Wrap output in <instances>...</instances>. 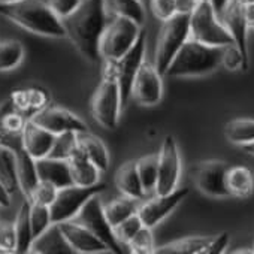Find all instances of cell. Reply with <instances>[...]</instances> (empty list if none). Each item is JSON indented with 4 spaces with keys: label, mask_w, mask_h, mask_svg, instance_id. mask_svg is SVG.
<instances>
[{
    "label": "cell",
    "mask_w": 254,
    "mask_h": 254,
    "mask_svg": "<svg viewBox=\"0 0 254 254\" xmlns=\"http://www.w3.org/2000/svg\"><path fill=\"white\" fill-rule=\"evenodd\" d=\"M123 109L121 91L117 78V60H106L103 79L99 84L91 103L96 121L105 129H115Z\"/></svg>",
    "instance_id": "277c9868"
},
{
    "label": "cell",
    "mask_w": 254,
    "mask_h": 254,
    "mask_svg": "<svg viewBox=\"0 0 254 254\" xmlns=\"http://www.w3.org/2000/svg\"><path fill=\"white\" fill-rule=\"evenodd\" d=\"M0 253H2V250H0Z\"/></svg>",
    "instance_id": "f5cc1de1"
},
{
    "label": "cell",
    "mask_w": 254,
    "mask_h": 254,
    "mask_svg": "<svg viewBox=\"0 0 254 254\" xmlns=\"http://www.w3.org/2000/svg\"><path fill=\"white\" fill-rule=\"evenodd\" d=\"M32 120L54 135H60L64 132H88L87 124L78 115L60 106L42 108L32 117Z\"/></svg>",
    "instance_id": "4fadbf2b"
},
{
    "label": "cell",
    "mask_w": 254,
    "mask_h": 254,
    "mask_svg": "<svg viewBox=\"0 0 254 254\" xmlns=\"http://www.w3.org/2000/svg\"><path fill=\"white\" fill-rule=\"evenodd\" d=\"M209 3L212 5V8H214V11H215V14L220 17V14L223 12V9H224V6L229 3V0H209Z\"/></svg>",
    "instance_id": "c3c4849f"
},
{
    "label": "cell",
    "mask_w": 254,
    "mask_h": 254,
    "mask_svg": "<svg viewBox=\"0 0 254 254\" xmlns=\"http://www.w3.org/2000/svg\"><path fill=\"white\" fill-rule=\"evenodd\" d=\"M67 162L70 166L73 184L90 187L99 183V175H100L99 168L81 151V148H78Z\"/></svg>",
    "instance_id": "7402d4cb"
},
{
    "label": "cell",
    "mask_w": 254,
    "mask_h": 254,
    "mask_svg": "<svg viewBox=\"0 0 254 254\" xmlns=\"http://www.w3.org/2000/svg\"><path fill=\"white\" fill-rule=\"evenodd\" d=\"M244 12H245V20L250 29H254V3L245 5L244 6Z\"/></svg>",
    "instance_id": "7dc6e473"
},
{
    "label": "cell",
    "mask_w": 254,
    "mask_h": 254,
    "mask_svg": "<svg viewBox=\"0 0 254 254\" xmlns=\"http://www.w3.org/2000/svg\"><path fill=\"white\" fill-rule=\"evenodd\" d=\"M226 186L230 196L248 197L254 190V174L247 166H229L226 175Z\"/></svg>",
    "instance_id": "d4e9b609"
},
{
    "label": "cell",
    "mask_w": 254,
    "mask_h": 254,
    "mask_svg": "<svg viewBox=\"0 0 254 254\" xmlns=\"http://www.w3.org/2000/svg\"><path fill=\"white\" fill-rule=\"evenodd\" d=\"M145 51H147V30L142 29L138 41L130 48V51L124 57H121L120 60H117V78H118V85H120V91H121L123 108L129 103V100L132 97L133 82H135L139 67L144 63Z\"/></svg>",
    "instance_id": "30bf717a"
},
{
    "label": "cell",
    "mask_w": 254,
    "mask_h": 254,
    "mask_svg": "<svg viewBox=\"0 0 254 254\" xmlns=\"http://www.w3.org/2000/svg\"><path fill=\"white\" fill-rule=\"evenodd\" d=\"M212 236H189L156 248V254H203Z\"/></svg>",
    "instance_id": "4316f807"
},
{
    "label": "cell",
    "mask_w": 254,
    "mask_h": 254,
    "mask_svg": "<svg viewBox=\"0 0 254 254\" xmlns=\"http://www.w3.org/2000/svg\"><path fill=\"white\" fill-rule=\"evenodd\" d=\"M138 209H139L138 199H133L129 196L115 199V200H112L103 206L105 215H106V218L112 227H115L117 224H120L126 218L138 214Z\"/></svg>",
    "instance_id": "f1b7e54d"
},
{
    "label": "cell",
    "mask_w": 254,
    "mask_h": 254,
    "mask_svg": "<svg viewBox=\"0 0 254 254\" xmlns=\"http://www.w3.org/2000/svg\"><path fill=\"white\" fill-rule=\"evenodd\" d=\"M30 223H32V232H33V239L41 236L51 224V212L50 206L32 202L30 205Z\"/></svg>",
    "instance_id": "e575fe53"
},
{
    "label": "cell",
    "mask_w": 254,
    "mask_h": 254,
    "mask_svg": "<svg viewBox=\"0 0 254 254\" xmlns=\"http://www.w3.org/2000/svg\"><path fill=\"white\" fill-rule=\"evenodd\" d=\"M78 148H79L78 133L76 132H64V133L56 135V141H54L53 148L47 157L69 160Z\"/></svg>",
    "instance_id": "d6a6232c"
},
{
    "label": "cell",
    "mask_w": 254,
    "mask_h": 254,
    "mask_svg": "<svg viewBox=\"0 0 254 254\" xmlns=\"http://www.w3.org/2000/svg\"><path fill=\"white\" fill-rule=\"evenodd\" d=\"M30 253H60V254H70L75 253L73 248L69 245L66 238L63 236L59 224H51L41 236L35 238L32 242Z\"/></svg>",
    "instance_id": "44dd1931"
},
{
    "label": "cell",
    "mask_w": 254,
    "mask_h": 254,
    "mask_svg": "<svg viewBox=\"0 0 254 254\" xmlns=\"http://www.w3.org/2000/svg\"><path fill=\"white\" fill-rule=\"evenodd\" d=\"M30 205L32 202L26 199L18 211L17 220H15V235H17V248L15 253L24 254L30 253L32 242H33V232H32V223H30Z\"/></svg>",
    "instance_id": "484cf974"
},
{
    "label": "cell",
    "mask_w": 254,
    "mask_h": 254,
    "mask_svg": "<svg viewBox=\"0 0 254 254\" xmlns=\"http://www.w3.org/2000/svg\"><path fill=\"white\" fill-rule=\"evenodd\" d=\"M59 227L75 253L93 254V253L109 251L108 245L103 241H100L93 232H90L87 227H84L82 224L73 220L62 221L59 223Z\"/></svg>",
    "instance_id": "e0dca14e"
},
{
    "label": "cell",
    "mask_w": 254,
    "mask_h": 254,
    "mask_svg": "<svg viewBox=\"0 0 254 254\" xmlns=\"http://www.w3.org/2000/svg\"><path fill=\"white\" fill-rule=\"evenodd\" d=\"M221 66H224L227 70H248L244 62V57L239 51V48L232 44L223 48V57H221Z\"/></svg>",
    "instance_id": "74e56055"
},
{
    "label": "cell",
    "mask_w": 254,
    "mask_h": 254,
    "mask_svg": "<svg viewBox=\"0 0 254 254\" xmlns=\"http://www.w3.org/2000/svg\"><path fill=\"white\" fill-rule=\"evenodd\" d=\"M136 168L145 193L156 191L159 177V154H150L136 160Z\"/></svg>",
    "instance_id": "1f68e13d"
},
{
    "label": "cell",
    "mask_w": 254,
    "mask_h": 254,
    "mask_svg": "<svg viewBox=\"0 0 254 254\" xmlns=\"http://www.w3.org/2000/svg\"><path fill=\"white\" fill-rule=\"evenodd\" d=\"M115 184L124 196H129L138 200L145 196V190L138 174L136 160L126 162L124 165H121V168L115 174Z\"/></svg>",
    "instance_id": "603a6c76"
},
{
    "label": "cell",
    "mask_w": 254,
    "mask_h": 254,
    "mask_svg": "<svg viewBox=\"0 0 254 254\" xmlns=\"http://www.w3.org/2000/svg\"><path fill=\"white\" fill-rule=\"evenodd\" d=\"M142 226H144L142 220L139 218L138 214H135L129 218H126L124 221H121L120 224H117L114 227V233L121 244H129L133 239V236L142 229Z\"/></svg>",
    "instance_id": "8d00e7d4"
},
{
    "label": "cell",
    "mask_w": 254,
    "mask_h": 254,
    "mask_svg": "<svg viewBox=\"0 0 254 254\" xmlns=\"http://www.w3.org/2000/svg\"><path fill=\"white\" fill-rule=\"evenodd\" d=\"M17 157V180L18 186L26 196V199H32V194L39 183L36 159H33L24 148L15 153Z\"/></svg>",
    "instance_id": "ffe728a7"
},
{
    "label": "cell",
    "mask_w": 254,
    "mask_h": 254,
    "mask_svg": "<svg viewBox=\"0 0 254 254\" xmlns=\"http://www.w3.org/2000/svg\"><path fill=\"white\" fill-rule=\"evenodd\" d=\"M181 175V156L174 136H166L159 153V177L156 194H168L178 186Z\"/></svg>",
    "instance_id": "8fae6325"
},
{
    "label": "cell",
    "mask_w": 254,
    "mask_h": 254,
    "mask_svg": "<svg viewBox=\"0 0 254 254\" xmlns=\"http://www.w3.org/2000/svg\"><path fill=\"white\" fill-rule=\"evenodd\" d=\"M200 2H202V0H200Z\"/></svg>",
    "instance_id": "11a10c76"
},
{
    "label": "cell",
    "mask_w": 254,
    "mask_h": 254,
    "mask_svg": "<svg viewBox=\"0 0 254 254\" xmlns=\"http://www.w3.org/2000/svg\"><path fill=\"white\" fill-rule=\"evenodd\" d=\"M229 245V233L227 232H223L217 236H212L208 247L205 248L203 254H220L223 253Z\"/></svg>",
    "instance_id": "7bdbcfd3"
},
{
    "label": "cell",
    "mask_w": 254,
    "mask_h": 254,
    "mask_svg": "<svg viewBox=\"0 0 254 254\" xmlns=\"http://www.w3.org/2000/svg\"><path fill=\"white\" fill-rule=\"evenodd\" d=\"M56 141V135L50 130L44 129L39 124H36L32 118L26 121L23 129V145L24 150L33 157V159H42L47 157L53 148V144Z\"/></svg>",
    "instance_id": "ac0fdd59"
},
{
    "label": "cell",
    "mask_w": 254,
    "mask_h": 254,
    "mask_svg": "<svg viewBox=\"0 0 254 254\" xmlns=\"http://www.w3.org/2000/svg\"><path fill=\"white\" fill-rule=\"evenodd\" d=\"M47 3L54 11V14L60 20H63L67 15H70L82 3V0H48Z\"/></svg>",
    "instance_id": "60d3db41"
},
{
    "label": "cell",
    "mask_w": 254,
    "mask_h": 254,
    "mask_svg": "<svg viewBox=\"0 0 254 254\" xmlns=\"http://www.w3.org/2000/svg\"><path fill=\"white\" fill-rule=\"evenodd\" d=\"M38 175L39 180L48 181L54 184L57 189H63L73 184L70 166L67 160L53 159V157H42L36 160Z\"/></svg>",
    "instance_id": "d6986e66"
},
{
    "label": "cell",
    "mask_w": 254,
    "mask_h": 254,
    "mask_svg": "<svg viewBox=\"0 0 254 254\" xmlns=\"http://www.w3.org/2000/svg\"><path fill=\"white\" fill-rule=\"evenodd\" d=\"M223 48L205 45L190 38L174 57L165 76L194 78L209 75L221 66Z\"/></svg>",
    "instance_id": "3957f363"
},
{
    "label": "cell",
    "mask_w": 254,
    "mask_h": 254,
    "mask_svg": "<svg viewBox=\"0 0 254 254\" xmlns=\"http://www.w3.org/2000/svg\"><path fill=\"white\" fill-rule=\"evenodd\" d=\"M0 15L41 36H66L62 20L42 0H17L11 3H0Z\"/></svg>",
    "instance_id": "7a4b0ae2"
},
{
    "label": "cell",
    "mask_w": 254,
    "mask_h": 254,
    "mask_svg": "<svg viewBox=\"0 0 254 254\" xmlns=\"http://www.w3.org/2000/svg\"><path fill=\"white\" fill-rule=\"evenodd\" d=\"M239 2L245 6V5H250V3H254V0H239Z\"/></svg>",
    "instance_id": "f907efd6"
},
{
    "label": "cell",
    "mask_w": 254,
    "mask_h": 254,
    "mask_svg": "<svg viewBox=\"0 0 254 254\" xmlns=\"http://www.w3.org/2000/svg\"><path fill=\"white\" fill-rule=\"evenodd\" d=\"M17 235L15 224L9 221H0V250L2 253H15Z\"/></svg>",
    "instance_id": "ab89813d"
},
{
    "label": "cell",
    "mask_w": 254,
    "mask_h": 254,
    "mask_svg": "<svg viewBox=\"0 0 254 254\" xmlns=\"http://www.w3.org/2000/svg\"><path fill=\"white\" fill-rule=\"evenodd\" d=\"M189 194V189H175L168 194H156L154 199L145 202L139 206L138 215L142 220L144 226L156 227L162 220H165Z\"/></svg>",
    "instance_id": "9a60e30c"
},
{
    "label": "cell",
    "mask_w": 254,
    "mask_h": 254,
    "mask_svg": "<svg viewBox=\"0 0 254 254\" xmlns=\"http://www.w3.org/2000/svg\"><path fill=\"white\" fill-rule=\"evenodd\" d=\"M57 191H59V189L54 184L39 180V183H38V186H36V189H35V191L32 194L30 202H36V203H42V205L50 206L54 202V199L57 196Z\"/></svg>",
    "instance_id": "f35d334b"
},
{
    "label": "cell",
    "mask_w": 254,
    "mask_h": 254,
    "mask_svg": "<svg viewBox=\"0 0 254 254\" xmlns=\"http://www.w3.org/2000/svg\"><path fill=\"white\" fill-rule=\"evenodd\" d=\"M24 57L21 42L9 39L0 42V70H11L17 67Z\"/></svg>",
    "instance_id": "836d02e7"
},
{
    "label": "cell",
    "mask_w": 254,
    "mask_h": 254,
    "mask_svg": "<svg viewBox=\"0 0 254 254\" xmlns=\"http://www.w3.org/2000/svg\"><path fill=\"white\" fill-rule=\"evenodd\" d=\"M200 3V0H175V8H177V14H186V15H191L193 11L197 8V5Z\"/></svg>",
    "instance_id": "f6af8a7d"
},
{
    "label": "cell",
    "mask_w": 254,
    "mask_h": 254,
    "mask_svg": "<svg viewBox=\"0 0 254 254\" xmlns=\"http://www.w3.org/2000/svg\"><path fill=\"white\" fill-rule=\"evenodd\" d=\"M189 39H190V15L175 14L172 18L163 21L157 39L156 62H154V66L162 76H165L174 57Z\"/></svg>",
    "instance_id": "5b68a950"
},
{
    "label": "cell",
    "mask_w": 254,
    "mask_h": 254,
    "mask_svg": "<svg viewBox=\"0 0 254 254\" xmlns=\"http://www.w3.org/2000/svg\"><path fill=\"white\" fill-rule=\"evenodd\" d=\"M105 9L114 17L130 18L139 26L145 23V9L141 0H105Z\"/></svg>",
    "instance_id": "83f0119b"
},
{
    "label": "cell",
    "mask_w": 254,
    "mask_h": 254,
    "mask_svg": "<svg viewBox=\"0 0 254 254\" xmlns=\"http://www.w3.org/2000/svg\"><path fill=\"white\" fill-rule=\"evenodd\" d=\"M245 153H248V154H251V156H254V142H251V144H247V145H244V147H241Z\"/></svg>",
    "instance_id": "681fc988"
},
{
    "label": "cell",
    "mask_w": 254,
    "mask_h": 254,
    "mask_svg": "<svg viewBox=\"0 0 254 254\" xmlns=\"http://www.w3.org/2000/svg\"><path fill=\"white\" fill-rule=\"evenodd\" d=\"M130 253L133 254H150L156 251L153 230L148 226H142V229L133 236V239L127 244Z\"/></svg>",
    "instance_id": "d590c367"
},
{
    "label": "cell",
    "mask_w": 254,
    "mask_h": 254,
    "mask_svg": "<svg viewBox=\"0 0 254 254\" xmlns=\"http://www.w3.org/2000/svg\"><path fill=\"white\" fill-rule=\"evenodd\" d=\"M162 96H163L162 75L159 73L154 64L144 62L136 73L132 88V97L139 105L153 106L162 100Z\"/></svg>",
    "instance_id": "5bb4252c"
},
{
    "label": "cell",
    "mask_w": 254,
    "mask_h": 254,
    "mask_svg": "<svg viewBox=\"0 0 254 254\" xmlns=\"http://www.w3.org/2000/svg\"><path fill=\"white\" fill-rule=\"evenodd\" d=\"M12 111H17V106H15L12 97L6 99L5 102L0 103V147L8 148V150L17 153L21 148H24V145H23V133H12V132L5 129V124H3L5 117Z\"/></svg>",
    "instance_id": "4dcf8cb0"
},
{
    "label": "cell",
    "mask_w": 254,
    "mask_h": 254,
    "mask_svg": "<svg viewBox=\"0 0 254 254\" xmlns=\"http://www.w3.org/2000/svg\"><path fill=\"white\" fill-rule=\"evenodd\" d=\"M78 145L81 151L99 168L100 172H105L109 166V153L106 145L100 138L90 132L78 133Z\"/></svg>",
    "instance_id": "cb8c5ba5"
},
{
    "label": "cell",
    "mask_w": 254,
    "mask_h": 254,
    "mask_svg": "<svg viewBox=\"0 0 254 254\" xmlns=\"http://www.w3.org/2000/svg\"><path fill=\"white\" fill-rule=\"evenodd\" d=\"M11 205V196H9V190L5 187V184L0 181V206H9Z\"/></svg>",
    "instance_id": "bcb514c9"
},
{
    "label": "cell",
    "mask_w": 254,
    "mask_h": 254,
    "mask_svg": "<svg viewBox=\"0 0 254 254\" xmlns=\"http://www.w3.org/2000/svg\"><path fill=\"white\" fill-rule=\"evenodd\" d=\"M73 221L82 224L90 232H93L100 241H103L108 245L109 251H112L115 254L123 253L121 242L117 239V236L114 233V227L109 224V221L105 215L103 205L99 199V194H94L93 197H90L85 202V205L76 214Z\"/></svg>",
    "instance_id": "9c48e42d"
},
{
    "label": "cell",
    "mask_w": 254,
    "mask_h": 254,
    "mask_svg": "<svg viewBox=\"0 0 254 254\" xmlns=\"http://www.w3.org/2000/svg\"><path fill=\"white\" fill-rule=\"evenodd\" d=\"M11 2H17V0H0V3H11Z\"/></svg>",
    "instance_id": "816d5d0a"
},
{
    "label": "cell",
    "mask_w": 254,
    "mask_h": 254,
    "mask_svg": "<svg viewBox=\"0 0 254 254\" xmlns=\"http://www.w3.org/2000/svg\"><path fill=\"white\" fill-rule=\"evenodd\" d=\"M190 38L211 47H227L235 44L209 0H202L190 15Z\"/></svg>",
    "instance_id": "8992f818"
},
{
    "label": "cell",
    "mask_w": 254,
    "mask_h": 254,
    "mask_svg": "<svg viewBox=\"0 0 254 254\" xmlns=\"http://www.w3.org/2000/svg\"><path fill=\"white\" fill-rule=\"evenodd\" d=\"M103 189H105V184H99V183L90 187L72 184V186L59 189L54 202L50 205L51 221L54 224H59L62 221L73 220L76 214L81 211V208L85 205V202L94 194L102 193Z\"/></svg>",
    "instance_id": "ba28073f"
},
{
    "label": "cell",
    "mask_w": 254,
    "mask_h": 254,
    "mask_svg": "<svg viewBox=\"0 0 254 254\" xmlns=\"http://www.w3.org/2000/svg\"><path fill=\"white\" fill-rule=\"evenodd\" d=\"M141 27L130 18L114 17L108 23L100 39V56L105 60H120L124 57L139 38Z\"/></svg>",
    "instance_id": "52a82bcc"
},
{
    "label": "cell",
    "mask_w": 254,
    "mask_h": 254,
    "mask_svg": "<svg viewBox=\"0 0 254 254\" xmlns=\"http://www.w3.org/2000/svg\"><path fill=\"white\" fill-rule=\"evenodd\" d=\"M3 124H5V129L9 130V132H12V133H23L26 120L17 111H12V112H9L5 117Z\"/></svg>",
    "instance_id": "ee69618b"
},
{
    "label": "cell",
    "mask_w": 254,
    "mask_h": 254,
    "mask_svg": "<svg viewBox=\"0 0 254 254\" xmlns=\"http://www.w3.org/2000/svg\"><path fill=\"white\" fill-rule=\"evenodd\" d=\"M253 253H254V250H253Z\"/></svg>",
    "instance_id": "db71d44e"
},
{
    "label": "cell",
    "mask_w": 254,
    "mask_h": 254,
    "mask_svg": "<svg viewBox=\"0 0 254 254\" xmlns=\"http://www.w3.org/2000/svg\"><path fill=\"white\" fill-rule=\"evenodd\" d=\"M229 165L221 160H205L196 165L193 180L199 191L209 197H229L226 175Z\"/></svg>",
    "instance_id": "7c38bea8"
},
{
    "label": "cell",
    "mask_w": 254,
    "mask_h": 254,
    "mask_svg": "<svg viewBox=\"0 0 254 254\" xmlns=\"http://www.w3.org/2000/svg\"><path fill=\"white\" fill-rule=\"evenodd\" d=\"M224 135L229 142L244 147L254 142V120L251 118H236L226 124Z\"/></svg>",
    "instance_id": "f546056e"
},
{
    "label": "cell",
    "mask_w": 254,
    "mask_h": 254,
    "mask_svg": "<svg viewBox=\"0 0 254 254\" xmlns=\"http://www.w3.org/2000/svg\"><path fill=\"white\" fill-rule=\"evenodd\" d=\"M151 9L162 21H166L177 14L175 0H151Z\"/></svg>",
    "instance_id": "b9f144b4"
},
{
    "label": "cell",
    "mask_w": 254,
    "mask_h": 254,
    "mask_svg": "<svg viewBox=\"0 0 254 254\" xmlns=\"http://www.w3.org/2000/svg\"><path fill=\"white\" fill-rule=\"evenodd\" d=\"M220 21L224 24L230 36L233 38L235 45L239 48L245 66L248 69L250 66V57H248V45H247V32H248V24L245 20V12H244V5L239 0H229V3L224 6L223 12L220 14Z\"/></svg>",
    "instance_id": "2e32d148"
},
{
    "label": "cell",
    "mask_w": 254,
    "mask_h": 254,
    "mask_svg": "<svg viewBox=\"0 0 254 254\" xmlns=\"http://www.w3.org/2000/svg\"><path fill=\"white\" fill-rule=\"evenodd\" d=\"M66 36L76 50L91 63H99L100 39L108 26L105 0H82V3L66 18L62 20Z\"/></svg>",
    "instance_id": "6da1fadb"
}]
</instances>
